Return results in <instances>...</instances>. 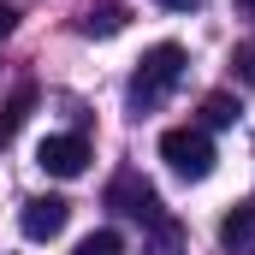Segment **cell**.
I'll return each instance as SVG.
<instances>
[{
	"mask_svg": "<svg viewBox=\"0 0 255 255\" xmlns=\"http://www.w3.org/2000/svg\"><path fill=\"white\" fill-rule=\"evenodd\" d=\"M184 77V48L178 42H154L142 65H136V77H130V107H154V101H166V89Z\"/></svg>",
	"mask_w": 255,
	"mask_h": 255,
	"instance_id": "6da1fadb",
	"label": "cell"
},
{
	"mask_svg": "<svg viewBox=\"0 0 255 255\" xmlns=\"http://www.w3.org/2000/svg\"><path fill=\"white\" fill-rule=\"evenodd\" d=\"M160 160H166L178 178L202 184V178L214 172V160H220V154H214V136H208L202 125H172L166 136H160Z\"/></svg>",
	"mask_w": 255,
	"mask_h": 255,
	"instance_id": "7a4b0ae2",
	"label": "cell"
},
{
	"mask_svg": "<svg viewBox=\"0 0 255 255\" xmlns=\"http://www.w3.org/2000/svg\"><path fill=\"white\" fill-rule=\"evenodd\" d=\"M36 166H42L48 178H77V172L89 166V142H83L77 130H65V136H42Z\"/></svg>",
	"mask_w": 255,
	"mask_h": 255,
	"instance_id": "3957f363",
	"label": "cell"
},
{
	"mask_svg": "<svg viewBox=\"0 0 255 255\" xmlns=\"http://www.w3.org/2000/svg\"><path fill=\"white\" fill-rule=\"evenodd\" d=\"M65 220H71V202H65V196H30L24 214H18L24 238H36V244H54L65 232Z\"/></svg>",
	"mask_w": 255,
	"mask_h": 255,
	"instance_id": "277c9868",
	"label": "cell"
},
{
	"mask_svg": "<svg viewBox=\"0 0 255 255\" xmlns=\"http://www.w3.org/2000/svg\"><path fill=\"white\" fill-rule=\"evenodd\" d=\"M107 202H113L119 214H130V220H142V226H154V220H160V196L148 190L136 172H119V178H113V190H107Z\"/></svg>",
	"mask_w": 255,
	"mask_h": 255,
	"instance_id": "5b68a950",
	"label": "cell"
},
{
	"mask_svg": "<svg viewBox=\"0 0 255 255\" xmlns=\"http://www.w3.org/2000/svg\"><path fill=\"white\" fill-rule=\"evenodd\" d=\"M220 244H226V255H255V196L220 220Z\"/></svg>",
	"mask_w": 255,
	"mask_h": 255,
	"instance_id": "8992f818",
	"label": "cell"
},
{
	"mask_svg": "<svg viewBox=\"0 0 255 255\" xmlns=\"http://www.w3.org/2000/svg\"><path fill=\"white\" fill-rule=\"evenodd\" d=\"M148 255H184V226L160 214V220L148 226Z\"/></svg>",
	"mask_w": 255,
	"mask_h": 255,
	"instance_id": "52a82bcc",
	"label": "cell"
},
{
	"mask_svg": "<svg viewBox=\"0 0 255 255\" xmlns=\"http://www.w3.org/2000/svg\"><path fill=\"white\" fill-rule=\"evenodd\" d=\"M30 101H36V89L24 83V89H12V101H6V113H0V142L12 136V130L24 125V113H30Z\"/></svg>",
	"mask_w": 255,
	"mask_h": 255,
	"instance_id": "ba28073f",
	"label": "cell"
},
{
	"mask_svg": "<svg viewBox=\"0 0 255 255\" xmlns=\"http://www.w3.org/2000/svg\"><path fill=\"white\" fill-rule=\"evenodd\" d=\"M119 30H125V6H101L83 18V36H119Z\"/></svg>",
	"mask_w": 255,
	"mask_h": 255,
	"instance_id": "9c48e42d",
	"label": "cell"
},
{
	"mask_svg": "<svg viewBox=\"0 0 255 255\" xmlns=\"http://www.w3.org/2000/svg\"><path fill=\"white\" fill-rule=\"evenodd\" d=\"M71 255H125V238H119V232H89Z\"/></svg>",
	"mask_w": 255,
	"mask_h": 255,
	"instance_id": "30bf717a",
	"label": "cell"
},
{
	"mask_svg": "<svg viewBox=\"0 0 255 255\" xmlns=\"http://www.w3.org/2000/svg\"><path fill=\"white\" fill-rule=\"evenodd\" d=\"M202 113H208V125H214V130H220V125H238V101H232V95H208Z\"/></svg>",
	"mask_w": 255,
	"mask_h": 255,
	"instance_id": "8fae6325",
	"label": "cell"
},
{
	"mask_svg": "<svg viewBox=\"0 0 255 255\" xmlns=\"http://www.w3.org/2000/svg\"><path fill=\"white\" fill-rule=\"evenodd\" d=\"M232 65H238V77H244V83L255 89V42H244V48H238V60H232Z\"/></svg>",
	"mask_w": 255,
	"mask_h": 255,
	"instance_id": "7c38bea8",
	"label": "cell"
},
{
	"mask_svg": "<svg viewBox=\"0 0 255 255\" xmlns=\"http://www.w3.org/2000/svg\"><path fill=\"white\" fill-rule=\"evenodd\" d=\"M12 24H18V12H12V6H0V42L12 36Z\"/></svg>",
	"mask_w": 255,
	"mask_h": 255,
	"instance_id": "4fadbf2b",
	"label": "cell"
},
{
	"mask_svg": "<svg viewBox=\"0 0 255 255\" xmlns=\"http://www.w3.org/2000/svg\"><path fill=\"white\" fill-rule=\"evenodd\" d=\"M160 6H166V12H196L202 0H160Z\"/></svg>",
	"mask_w": 255,
	"mask_h": 255,
	"instance_id": "5bb4252c",
	"label": "cell"
},
{
	"mask_svg": "<svg viewBox=\"0 0 255 255\" xmlns=\"http://www.w3.org/2000/svg\"><path fill=\"white\" fill-rule=\"evenodd\" d=\"M244 6H250V12H255V0H244Z\"/></svg>",
	"mask_w": 255,
	"mask_h": 255,
	"instance_id": "9a60e30c",
	"label": "cell"
}]
</instances>
